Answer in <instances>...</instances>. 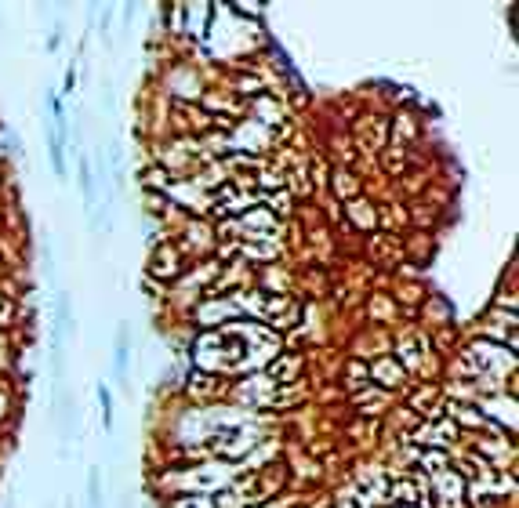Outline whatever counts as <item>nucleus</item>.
Masks as SVG:
<instances>
[{
    "label": "nucleus",
    "instance_id": "obj_1",
    "mask_svg": "<svg viewBox=\"0 0 519 508\" xmlns=\"http://www.w3.org/2000/svg\"><path fill=\"white\" fill-rule=\"evenodd\" d=\"M80 193H84V204L95 207V182H91V164H88V157H80Z\"/></svg>",
    "mask_w": 519,
    "mask_h": 508
},
{
    "label": "nucleus",
    "instance_id": "obj_2",
    "mask_svg": "<svg viewBox=\"0 0 519 508\" xmlns=\"http://www.w3.org/2000/svg\"><path fill=\"white\" fill-rule=\"evenodd\" d=\"M117 378H124V371H128V327H120L117 331Z\"/></svg>",
    "mask_w": 519,
    "mask_h": 508
},
{
    "label": "nucleus",
    "instance_id": "obj_3",
    "mask_svg": "<svg viewBox=\"0 0 519 508\" xmlns=\"http://www.w3.org/2000/svg\"><path fill=\"white\" fill-rule=\"evenodd\" d=\"M88 505L102 508V476H98V469L88 472Z\"/></svg>",
    "mask_w": 519,
    "mask_h": 508
},
{
    "label": "nucleus",
    "instance_id": "obj_4",
    "mask_svg": "<svg viewBox=\"0 0 519 508\" xmlns=\"http://www.w3.org/2000/svg\"><path fill=\"white\" fill-rule=\"evenodd\" d=\"M98 400H102V414H106V425H113V396H109L106 385H98Z\"/></svg>",
    "mask_w": 519,
    "mask_h": 508
}]
</instances>
